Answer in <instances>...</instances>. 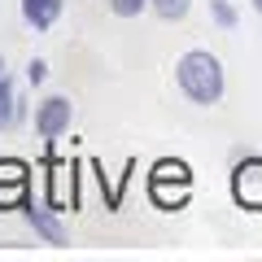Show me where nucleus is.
Segmentation results:
<instances>
[{
  "instance_id": "nucleus-1",
  "label": "nucleus",
  "mask_w": 262,
  "mask_h": 262,
  "mask_svg": "<svg viewBox=\"0 0 262 262\" xmlns=\"http://www.w3.org/2000/svg\"><path fill=\"white\" fill-rule=\"evenodd\" d=\"M175 83L192 105H219L223 92H227L223 61H219L210 48H192V53L179 57L175 61Z\"/></svg>"
},
{
  "instance_id": "nucleus-2",
  "label": "nucleus",
  "mask_w": 262,
  "mask_h": 262,
  "mask_svg": "<svg viewBox=\"0 0 262 262\" xmlns=\"http://www.w3.org/2000/svg\"><path fill=\"white\" fill-rule=\"evenodd\" d=\"M70 118H75V105H70V96H44V101L35 105V136L39 140L53 144L57 136H66L70 131Z\"/></svg>"
},
{
  "instance_id": "nucleus-3",
  "label": "nucleus",
  "mask_w": 262,
  "mask_h": 262,
  "mask_svg": "<svg viewBox=\"0 0 262 262\" xmlns=\"http://www.w3.org/2000/svg\"><path fill=\"white\" fill-rule=\"evenodd\" d=\"M232 196L245 210H262V158H245L232 170Z\"/></svg>"
},
{
  "instance_id": "nucleus-4",
  "label": "nucleus",
  "mask_w": 262,
  "mask_h": 262,
  "mask_svg": "<svg viewBox=\"0 0 262 262\" xmlns=\"http://www.w3.org/2000/svg\"><path fill=\"white\" fill-rule=\"evenodd\" d=\"M22 214H27V223L35 227V236H44L48 245H66V227H61V219H57V210H48V206H39V201H22Z\"/></svg>"
},
{
  "instance_id": "nucleus-5",
  "label": "nucleus",
  "mask_w": 262,
  "mask_h": 262,
  "mask_svg": "<svg viewBox=\"0 0 262 262\" xmlns=\"http://www.w3.org/2000/svg\"><path fill=\"white\" fill-rule=\"evenodd\" d=\"M61 5L66 0H22V22L31 31H53L61 18Z\"/></svg>"
},
{
  "instance_id": "nucleus-6",
  "label": "nucleus",
  "mask_w": 262,
  "mask_h": 262,
  "mask_svg": "<svg viewBox=\"0 0 262 262\" xmlns=\"http://www.w3.org/2000/svg\"><path fill=\"white\" fill-rule=\"evenodd\" d=\"M18 118H22V101H18V88H13V79L5 75V79H0V131H9Z\"/></svg>"
},
{
  "instance_id": "nucleus-7",
  "label": "nucleus",
  "mask_w": 262,
  "mask_h": 262,
  "mask_svg": "<svg viewBox=\"0 0 262 262\" xmlns=\"http://www.w3.org/2000/svg\"><path fill=\"white\" fill-rule=\"evenodd\" d=\"M149 9L158 13L162 22H184L188 9H192V0H149Z\"/></svg>"
},
{
  "instance_id": "nucleus-8",
  "label": "nucleus",
  "mask_w": 262,
  "mask_h": 262,
  "mask_svg": "<svg viewBox=\"0 0 262 262\" xmlns=\"http://www.w3.org/2000/svg\"><path fill=\"white\" fill-rule=\"evenodd\" d=\"M210 18H214V27L223 31H236V22H241V13L227 5V0H210Z\"/></svg>"
},
{
  "instance_id": "nucleus-9",
  "label": "nucleus",
  "mask_w": 262,
  "mask_h": 262,
  "mask_svg": "<svg viewBox=\"0 0 262 262\" xmlns=\"http://www.w3.org/2000/svg\"><path fill=\"white\" fill-rule=\"evenodd\" d=\"M149 9V0H110V13L114 18H140Z\"/></svg>"
},
{
  "instance_id": "nucleus-10",
  "label": "nucleus",
  "mask_w": 262,
  "mask_h": 262,
  "mask_svg": "<svg viewBox=\"0 0 262 262\" xmlns=\"http://www.w3.org/2000/svg\"><path fill=\"white\" fill-rule=\"evenodd\" d=\"M44 79H48V61H44V57H31V66H27V83L39 88Z\"/></svg>"
},
{
  "instance_id": "nucleus-11",
  "label": "nucleus",
  "mask_w": 262,
  "mask_h": 262,
  "mask_svg": "<svg viewBox=\"0 0 262 262\" xmlns=\"http://www.w3.org/2000/svg\"><path fill=\"white\" fill-rule=\"evenodd\" d=\"M249 5H253V9H258V13H262V0H249Z\"/></svg>"
},
{
  "instance_id": "nucleus-12",
  "label": "nucleus",
  "mask_w": 262,
  "mask_h": 262,
  "mask_svg": "<svg viewBox=\"0 0 262 262\" xmlns=\"http://www.w3.org/2000/svg\"><path fill=\"white\" fill-rule=\"evenodd\" d=\"M0 79H5V61H0Z\"/></svg>"
}]
</instances>
